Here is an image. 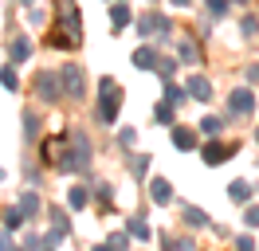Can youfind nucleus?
I'll use <instances>...</instances> for the list:
<instances>
[{
    "mask_svg": "<svg viewBox=\"0 0 259 251\" xmlns=\"http://www.w3.org/2000/svg\"><path fill=\"white\" fill-rule=\"evenodd\" d=\"M173 4H181V8H185V4H193V0H173Z\"/></svg>",
    "mask_w": 259,
    "mask_h": 251,
    "instance_id": "e433bc0d",
    "label": "nucleus"
},
{
    "mask_svg": "<svg viewBox=\"0 0 259 251\" xmlns=\"http://www.w3.org/2000/svg\"><path fill=\"white\" fill-rule=\"evenodd\" d=\"M243 35H259V20H251V16H243Z\"/></svg>",
    "mask_w": 259,
    "mask_h": 251,
    "instance_id": "cd10ccee",
    "label": "nucleus"
},
{
    "mask_svg": "<svg viewBox=\"0 0 259 251\" xmlns=\"http://www.w3.org/2000/svg\"><path fill=\"white\" fill-rule=\"evenodd\" d=\"M130 169H134V177H146V173H149V157H134Z\"/></svg>",
    "mask_w": 259,
    "mask_h": 251,
    "instance_id": "5701e85b",
    "label": "nucleus"
},
{
    "mask_svg": "<svg viewBox=\"0 0 259 251\" xmlns=\"http://www.w3.org/2000/svg\"><path fill=\"white\" fill-rule=\"evenodd\" d=\"M67 200H71V208H87L91 196H87V188H71V192H67Z\"/></svg>",
    "mask_w": 259,
    "mask_h": 251,
    "instance_id": "aec40b11",
    "label": "nucleus"
},
{
    "mask_svg": "<svg viewBox=\"0 0 259 251\" xmlns=\"http://www.w3.org/2000/svg\"><path fill=\"white\" fill-rule=\"evenodd\" d=\"M185 98H189V91H181L177 82H169V87H165V102H169V106H177V102H185Z\"/></svg>",
    "mask_w": 259,
    "mask_h": 251,
    "instance_id": "f3484780",
    "label": "nucleus"
},
{
    "mask_svg": "<svg viewBox=\"0 0 259 251\" xmlns=\"http://www.w3.org/2000/svg\"><path fill=\"white\" fill-rule=\"evenodd\" d=\"M20 224H24V208H8V212H4V228H8V232H16Z\"/></svg>",
    "mask_w": 259,
    "mask_h": 251,
    "instance_id": "a211bd4d",
    "label": "nucleus"
},
{
    "mask_svg": "<svg viewBox=\"0 0 259 251\" xmlns=\"http://www.w3.org/2000/svg\"><path fill=\"white\" fill-rule=\"evenodd\" d=\"M118 141H122V145H134V141H138V134H134V130H122V134H118Z\"/></svg>",
    "mask_w": 259,
    "mask_h": 251,
    "instance_id": "2f4dec72",
    "label": "nucleus"
},
{
    "mask_svg": "<svg viewBox=\"0 0 259 251\" xmlns=\"http://www.w3.org/2000/svg\"><path fill=\"white\" fill-rule=\"evenodd\" d=\"M8 251H24V247H8Z\"/></svg>",
    "mask_w": 259,
    "mask_h": 251,
    "instance_id": "4c0bfd02",
    "label": "nucleus"
},
{
    "mask_svg": "<svg viewBox=\"0 0 259 251\" xmlns=\"http://www.w3.org/2000/svg\"><path fill=\"white\" fill-rule=\"evenodd\" d=\"M126 232L134 235V239H149V228H146V220H142V216H134V220H130V224H126Z\"/></svg>",
    "mask_w": 259,
    "mask_h": 251,
    "instance_id": "dca6fc26",
    "label": "nucleus"
},
{
    "mask_svg": "<svg viewBox=\"0 0 259 251\" xmlns=\"http://www.w3.org/2000/svg\"><path fill=\"white\" fill-rule=\"evenodd\" d=\"M95 251H114V247H110V243H102V247H95Z\"/></svg>",
    "mask_w": 259,
    "mask_h": 251,
    "instance_id": "c9c22d12",
    "label": "nucleus"
},
{
    "mask_svg": "<svg viewBox=\"0 0 259 251\" xmlns=\"http://www.w3.org/2000/svg\"><path fill=\"white\" fill-rule=\"evenodd\" d=\"M44 251H51V247H44Z\"/></svg>",
    "mask_w": 259,
    "mask_h": 251,
    "instance_id": "a19ab883",
    "label": "nucleus"
},
{
    "mask_svg": "<svg viewBox=\"0 0 259 251\" xmlns=\"http://www.w3.org/2000/svg\"><path fill=\"white\" fill-rule=\"evenodd\" d=\"M255 141H259V126H255Z\"/></svg>",
    "mask_w": 259,
    "mask_h": 251,
    "instance_id": "58836bf2",
    "label": "nucleus"
},
{
    "mask_svg": "<svg viewBox=\"0 0 259 251\" xmlns=\"http://www.w3.org/2000/svg\"><path fill=\"white\" fill-rule=\"evenodd\" d=\"M208 12L212 16H224L228 12V0H208Z\"/></svg>",
    "mask_w": 259,
    "mask_h": 251,
    "instance_id": "c756f323",
    "label": "nucleus"
},
{
    "mask_svg": "<svg viewBox=\"0 0 259 251\" xmlns=\"http://www.w3.org/2000/svg\"><path fill=\"white\" fill-rule=\"evenodd\" d=\"M228 153H232V149H224L220 141H208V145H204V161H208V165H220V161H228Z\"/></svg>",
    "mask_w": 259,
    "mask_h": 251,
    "instance_id": "9b49d317",
    "label": "nucleus"
},
{
    "mask_svg": "<svg viewBox=\"0 0 259 251\" xmlns=\"http://www.w3.org/2000/svg\"><path fill=\"white\" fill-rule=\"evenodd\" d=\"M110 247H114V251H126V247H130V232H118V235H110Z\"/></svg>",
    "mask_w": 259,
    "mask_h": 251,
    "instance_id": "b1692460",
    "label": "nucleus"
},
{
    "mask_svg": "<svg viewBox=\"0 0 259 251\" xmlns=\"http://www.w3.org/2000/svg\"><path fill=\"white\" fill-rule=\"evenodd\" d=\"M200 130H204V134H208V138H216V134H220V130H224V122H220V118H204V122H200Z\"/></svg>",
    "mask_w": 259,
    "mask_h": 251,
    "instance_id": "412c9836",
    "label": "nucleus"
},
{
    "mask_svg": "<svg viewBox=\"0 0 259 251\" xmlns=\"http://www.w3.org/2000/svg\"><path fill=\"white\" fill-rule=\"evenodd\" d=\"M44 153H48V157H59V138L48 141V145H44Z\"/></svg>",
    "mask_w": 259,
    "mask_h": 251,
    "instance_id": "72a5a7b5",
    "label": "nucleus"
},
{
    "mask_svg": "<svg viewBox=\"0 0 259 251\" xmlns=\"http://www.w3.org/2000/svg\"><path fill=\"white\" fill-rule=\"evenodd\" d=\"M236 251H255V239H251V235H240V239H236Z\"/></svg>",
    "mask_w": 259,
    "mask_h": 251,
    "instance_id": "c85d7f7f",
    "label": "nucleus"
},
{
    "mask_svg": "<svg viewBox=\"0 0 259 251\" xmlns=\"http://www.w3.org/2000/svg\"><path fill=\"white\" fill-rule=\"evenodd\" d=\"M0 82H4L8 91H16V87H20V78H16V71H12V67H0Z\"/></svg>",
    "mask_w": 259,
    "mask_h": 251,
    "instance_id": "4be33fe9",
    "label": "nucleus"
},
{
    "mask_svg": "<svg viewBox=\"0 0 259 251\" xmlns=\"http://www.w3.org/2000/svg\"><path fill=\"white\" fill-rule=\"evenodd\" d=\"M28 55H32V44H28L24 35H16V39H12V63H24Z\"/></svg>",
    "mask_w": 259,
    "mask_h": 251,
    "instance_id": "4468645a",
    "label": "nucleus"
},
{
    "mask_svg": "<svg viewBox=\"0 0 259 251\" xmlns=\"http://www.w3.org/2000/svg\"><path fill=\"white\" fill-rule=\"evenodd\" d=\"M149 200L153 204H169L173 200V185H169L165 177H153V181H149Z\"/></svg>",
    "mask_w": 259,
    "mask_h": 251,
    "instance_id": "6e6552de",
    "label": "nucleus"
},
{
    "mask_svg": "<svg viewBox=\"0 0 259 251\" xmlns=\"http://www.w3.org/2000/svg\"><path fill=\"white\" fill-rule=\"evenodd\" d=\"M20 208H24V216H39V196H35V192H24Z\"/></svg>",
    "mask_w": 259,
    "mask_h": 251,
    "instance_id": "6ab92c4d",
    "label": "nucleus"
},
{
    "mask_svg": "<svg viewBox=\"0 0 259 251\" xmlns=\"http://www.w3.org/2000/svg\"><path fill=\"white\" fill-rule=\"evenodd\" d=\"M35 87H39V98H44V102H55V98L63 94V78H55V75H48V71H39V75H35Z\"/></svg>",
    "mask_w": 259,
    "mask_h": 251,
    "instance_id": "20e7f679",
    "label": "nucleus"
},
{
    "mask_svg": "<svg viewBox=\"0 0 259 251\" xmlns=\"http://www.w3.org/2000/svg\"><path fill=\"white\" fill-rule=\"evenodd\" d=\"M71 153L59 157V169H71V173H82L87 165H91V141H87V134H71Z\"/></svg>",
    "mask_w": 259,
    "mask_h": 251,
    "instance_id": "f03ea898",
    "label": "nucleus"
},
{
    "mask_svg": "<svg viewBox=\"0 0 259 251\" xmlns=\"http://www.w3.org/2000/svg\"><path fill=\"white\" fill-rule=\"evenodd\" d=\"M138 31L142 35H157V31H169V20H165L161 12H146V16H138Z\"/></svg>",
    "mask_w": 259,
    "mask_h": 251,
    "instance_id": "39448f33",
    "label": "nucleus"
},
{
    "mask_svg": "<svg viewBox=\"0 0 259 251\" xmlns=\"http://www.w3.org/2000/svg\"><path fill=\"white\" fill-rule=\"evenodd\" d=\"M185 224H189V228H204V224H208V216H204L200 208H193V204H185Z\"/></svg>",
    "mask_w": 259,
    "mask_h": 251,
    "instance_id": "2eb2a0df",
    "label": "nucleus"
},
{
    "mask_svg": "<svg viewBox=\"0 0 259 251\" xmlns=\"http://www.w3.org/2000/svg\"><path fill=\"white\" fill-rule=\"evenodd\" d=\"M243 224H247V228H259V204H251V208L243 212Z\"/></svg>",
    "mask_w": 259,
    "mask_h": 251,
    "instance_id": "a878e982",
    "label": "nucleus"
},
{
    "mask_svg": "<svg viewBox=\"0 0 259 251\" xmlns=\"http://www.w3.org/2000/svg\"><path fill=\"white\" fill-rule=\"evenodd\" d=\"M153 114H157V122H165V126L173 122V106H169V102H161V106L153 110Z\"/></svg>",
    "mask_w": 259,
    "mask_h": 251,
    "instance_id": "393cba45",
    "label": "nucleus"
},
{
    "mask_svg": "<svg viewBox=\"0 0 259 251\" xmlns=\"http://www.w3.org/2000/svg\"><path fill=\"white\" fill-rule=\"evenodd\" d=\"M157 71H161V78H173V71H177V63H173V59H161V63H157Z\"/></svg>",
    "mask_w": 259,
    "mask_h": 251,
    "instance_id": "bb28decb",
    "label": "nucleus"
},
{
    "mask_svg": "<svg viewBox=\"0 0 259 251\" xmlns=\"http://www.w3.org/2000/svg\"><path fill=\"white\" fill-rule=\"evenodd\" d=\"M247 78H251V82H259V67H247Z\"/></svg>",
    "mask_w": 259,
    "mask_h": 251,
    "instance_id": "f704fd0d",
    "label": "nucleus"
},
{
    "mask_svg": "<svg viewBox=\"0 0 259 251\" xmlns=\"http://www.w3.org/2000/svg\"><path fill=\"white\" fill-rule=\"evenodd\" d=\"M24 126H28V138H35V126H39V122H35V114H24Z\"/></svg>",
    "mask_w": 259,
    "mask_h": 251,
    "instance_id": "473e14b6",
    "label": "nucleus"
},
{
    "mask_svg": "<svg viewBox=\"0 0 259 251\" xmlns=\"http://www.w3.org/2000/svg\"><path fill=\"white\" fill-rule=\"evenodd\" d=\"M110 24H114V28H126V24H130V4H122V0L114 4V8H110Z\"/></svg>",
    "mask_w": 259,
    "mask_h": 251,
    "instance_id": "ddd939ff",
    "label": "nucleus"
},
{
    "mask_svg": "<svg viewBox=\"0 0 259 251\" xmlns=\"http://www.w3.org/2000/svg\"><path fill=\"white\" fill-rule=\"evenodd\" d=\"M196 130H189V126H177V130H173V145H177V149H196Z\"/></svg>",
    "mask_w": 259,
    "mask_h": 251,
    "instance_id": "1a4fd4ad",
    "label": "nucleus"
},
{
    "mask_svg": "<svg viewBox=\"0 0 259 251\" xmlns=\"http://www.w3.org/2000/svg\"><path fill=\"white\" fill-rule=\"evenodd\" d=\"M98 122L102 126H114V118H118V106H122V94H118V87H114V78H102L98 82Z\"/></svg>",
    "mask_w": 259,
    "mask_h": 251,
    "instance_id": "f257e3e1",
    "label": "nucleus"
},
{
    "mask_svg": "<svg viewBox=\"0 0 259 251\" xmlns=\"http://www.w3.org/2000/svg\"><path fill=\"white\" fill-rule=\"evenodd\" d=\"M228 110H232V114H251V110H255V94L251 91H232L228 94Z\"/></svg>",
    "mask_w": 259,
    "mask_h": 251,
    "instance_id": "423d86ee",
    "label": "nucleus"
},
{
    "mask_svg": "<svg viewBox=\"0 0 259 251\" xmlns=\"http://www.w3.org/2000/svg\"><path fill=\"white\" fill-rule=\"evenodd\" d=\"M0 181H4V169H0Z\"/></svg>",
    "mask_w": 259,
    "mask_h": 251,
    "instance_id": "ea45409f",
    "label": "nucleus"
},
{
    "mask_svg": "<svg viewBox=\"0 0 259 251\" xmlns=\"http://www.w3.org/2000/svg\"><path fill=\"white\" fill-rule=\"evenodd\" d=\"M181 59H185V63H196V47L193 44H181Z\"/></svg>",
    "mask_w": 259,
    "mask_h": 251,
    "instance_id": "7c9ffc66",
    "label": "nucleus"
},
{
    "mask_svg": "<svg viewBox=\"0 0 259 251\" xmlns=\"http://www.w3.org/2000/svg\"><path fill=\"white\" fill-rule=\"evenodd\" d=\"M228 196H232V200H251V185H247V181H232V185H228Z\"/></svg>",
    "mask_w": 259,
    "mask_h": 251,
    "instance_id": "f8f14e48",
    "label": "nucleus"
},
{
    "mask_svg": "<svg viewBox=\"0 0 259 251\" xmlns=\"http://www.w3.org/2000/svg\"><path fill=\"white\" fill-rule=\"evenodd\" d=\"M185 91H189V98H196V102H208V98H212V82L204 75H189Z\"/></svg>",
    "mask_w": 259,
    "mask_h": 251,
    "instance_id": "0eeeda50",
    "label": "nucleus"
},
{
    "mask_svg": "<svg viewBox=\"0 0 259 251\" xmlns=\"http://www.w3.org/2000/svg\"><path fill=\"white\" fill-rule=\"evenodd\" d=\"M134 63H138V67H157V63H161V55H157V51H153V47H138V51H134Z\"/></svg>",
    "mask_w": 259,
    "mask_h": 251,
    "instance_id": "9d476101",
    "label": "nucleus"
},
{
    "mask_svg": "<svg viewBox=\"0 0 259 251\" xmlns=\"http://www.w3.org/2000/svg\"><path fill=\"white\" fill-rule=\"evenodd\" d=\"M59 78H63V94L67 98H82V94H87V75H82L79 63H63Z\"/></svg>",
    "mask_w": 259,
    "mask_h": 251,
    "instance_id": "7ed1b4c3",
    "label": "nucleus"
}]
</instances>
